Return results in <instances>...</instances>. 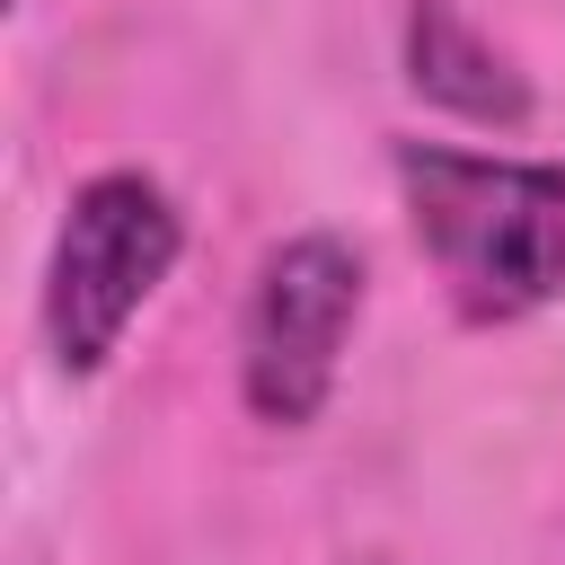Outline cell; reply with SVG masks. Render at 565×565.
<instances>
[{"label": "cell", "instance_id": "cell-3", "mask_svg": "<svg viewBox=\"0 0 565 565\" xmlns=\"http://www.w3.org/2000/svg\"><path fill=\"white\" fill-rule=\"evenodd\" d=\"M362 256L335 230H300L282 247H265L247 309H238V388L247 415L274 433L318 424V406L335 397L344 371V335L362 318Z\"/></svg>", "mask_w": 565, "mask_h": 565}, {"label": "cell", "instance_id": "cell-4", "mask_svg": "<svg viewBox=\"0 0 565 565\" xmlns=\"http://www.w3.org/2000/svg\"><path fill=\"white\" fill-rule=\"evenodd\" d=\"M406 79L441 115H468V124H494V132L530 124V79L512 71L503 44L477 35V18H459V0H415L406 9Z\"/></svg>", "mask_w": 565, "mask_h": 565}, {"label": "cell", "instance_id": "cell-2", "mask_svg": "<svg viewBox=\"0 0 565 565\" xmlns=\"http://www.w3.org/2000/svg\"><path fill=\"white\" fill-rule=\"evenodd\" d=\"M177 247H185V221L159 177L106 168L71 194V212L53 230V265H44V344H53L62 380L106 371V353L124 344L141 300L168 282Z\"/></svg>", "mask_w": 565, "mask_h": 565}, {"label": "cell", "instance_id": "cell-1", "mask_svg": "<svg viewBox=\"0 0 565 565\" xmlns=\"http://www.w3.org/2000/svg\"><path fill=\"white\" fill-rule=\"evenodd\" d=\"M397 194H406L415 247L433 256L468 327H512L565 291V168L556 159L397 141Z\"/></svg>", "mask_w": 565, "mask_h": 565}]
</instances>
